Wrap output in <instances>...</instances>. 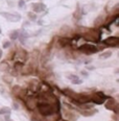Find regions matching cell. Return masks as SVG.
Instances as JSON below:
<instances>
[{
    "label": "cell",
    "mask_w": 119,
    "mask_h": 121,
    "mask_svg": "<svg viewBox=\"0 0 119 121\" xmlns=\"http://www.w3.org/2000/svg\"><path fill=\"white\" fill-rule=\"evenodd\" d=\"M78 51L83 52L86 54H92V53H96L98 51V48L95 45H91V44H84L82 46H79L77 48Z\"/></svg>",
    "instance_id": "2"
},
{
    "label": "cell",
    "mask_w": 119,
    "mask_h": 121,
    "mask_svg": "<svg viewBox=\"0 0 119 121\" xmlns=\"http://www.w3.org/2000/svg\"><path fill=\"white\" fill-rule=\"evenodd\" d=\"M2 53H3V52H2V49H0V60H1V57H2Z\"/></svg>",
    "instance_id": "25"
},
{
    "label": "cell",
    "mask_w": 119,
    "mask_h": 121,
    "mask_svg": "<svg viewBox=\"0 0 119 121\" xmlns=\"http://www.w3.org/2000/svg\"><path fill=\"white\" fill-rule=\"evenodd\" d=\"M2 17H4L7 21L11 22H18L20 19H21V16L17 14H12V13H0Z\"/></svg>",
    "instance_id": "5"
},
{
    "label": "cell",
    "mask_w": 119,
    "mask_h": 121,
    "mask_svg": "<svg viewBox=\"0 0 119 121\" xmlns=\"http://www.w3.org/2000/svg\"><path fill=\"white\" fill-rule=\"evenodd\" d=\"M26 107L27 109H28L29 111H34V109L36 108L37 105V101H36V98L35 97H27L26 99Z\"/></svg>",
    "instance_id": "8"
},
{
    "label": "cell",
    "mask_w": 119,
    "mask_h": 121,
    "mask_svg": "<svg viewBox=\"0 0 119 121\" xmlns=\"http://www.w3.org/2000/svg\"><path fill=\"white\" fill-rule=\"evenodd\" d=\"M11 45H12V43H11V41H5L3 43V48H9L11 47Z\"/></svg>",
    "instance_id": "20"
},
{
    "label": "cell",
    "mask_w": 119,
    "mask_h": 121,
    "mask_svg": "<svg viewBox=\"0 0 119 121\" xmlns=\"http://www.w3.org/2000/svg\"><path fill=\"white\" fill-rule=\"evenodd\" d=\"M68 78L70 79V82H71L73 85H80V84H83V80L80 79L77 75H75V74H69V75H68Z\"/></svg>",
    "instance_id": "10"
},
{
    "label": "cell",
    "mask_w": 119,
    "mask_h": 121,
    "mask_svg": "<svg viewBox=\"0 0 119 121\" xmlns=\"http://www.w3.org/2000/svg\"><path fill=\"white\" fill-rule=\"evenodd\" d=\"M18 38H19V40H20V41H21L22 43H24V40L28 38V34H27V32H25V31H21V32L19 31Z\"/></svg>",
    "instance_id": "14"
},
{
    "label": "cell",
    "mask_w": 119,
    "mask_h": 121,
    "mask_svg": "<svg viewBox=\"0 0 119 121\" xmlns=\"http://www.w3.org/2000/svg\"><path fill=\"white\" fill-rule=\"evenodd\" d=\"M28 16L30 17V19H31V20H36V18H37V17H36V13H34V14H32V13H29Z\"/></svg>",
    "instance_id": "22"
},
{
    "label": "cell",
    "mask_w": 119,
    "mask_h": 121,
    "mask_svg": "<svg viewBox=\"0 0 119 121\" xmlns=\"http://www.w3.org/2000/svg\"><path fill=\"white\" fill-rule=\"evenodd\" d=\"M111 55H112V52L111 51H106V52H103V53H101L99 55V57L100 59H109Z\"/></svg>",
    "instance_id": "16"
},
{
    "label": "cell",
    "mask_w": 119,
    "mask_h": 121,
    "mask_svg": "<svg viewBox=\"0 0 119 121\" xmlns=\"http://www.w3.org/2000/svg\"><path fill=\"white\" fill-rule=\"evenodd\" d=\"M96 112H97L96 110H90V111H85V112H82V114L84 116H92L93 114H95Z\"/></svg>",
    "instance_id": "17"
},
{
    "label": "cell",
    "mask_w": 119,
    "mask_h": 121,
    "mask_svg": "<svg viewBox=\"0 0 119 121\" xmlns=\"http://www.w3.org/2000/svg\"><path fill=\"white\" fill-rule=\"evenodd\" d=\"M11 112H12V110H11V108H9V107H3L0 109V114L1 115H9Z\"/></svg>",
    "instance_id": "13"
},
{
    "label": "cell",
    "mask_w": 119,
    "mask_h": 121,
    "mask_svg": "<svg viewBox=\"0 0 119 121\" xmlns=\"http://www.w3.org/2000/svg\"><path fill=\"white\" fill-rule=\"evenodd\" d=\"M74 18H75V19H80V18H82V13H80L79 6H78V9H76V12H75V14H74Z\"/></svg>",
    "instance_id": "19"
},
{
    "label": "cell",
    "mask_w": 119,
    "mask_h": 121,
    "mask_svg": "<svg viewBox=\"0 0 119 121\" xmlns=\"http://www.w3.org/2000/svg\"><path fill=\"white\" fill-rule=\"evenodd\" d=\"M17 56L19 57V60H21L22 63H24L25 60H27V57H28V54H27V52L25 51V50L19 49V50H18V53H17Z\"/></svg>",
    "instance_id": "11"
},
{
    "label": "cell",
    "mask_w": 119,
    "mask_h": 121,
    "mask_svg": "<svg viewBox=\"0 0 119 121\" xmlns=\"http://www.w3.org/2000/svg\"><path fill=\"white\" fill-rule=\"evenodd\" d=\"M37 108L39 110L40 114L43 116H50L53 114V108L51 107V104H49L48 102H39L37 103Z\"/></svg>",
    "instance_id": "1"
},
{
    "label": "cell",
    "mask_w": 119,
    "mask_h": 121,
    "mask_svg": "<svg viewBox=\"0 0 119 121\" xmlns=\"http://www.w3.org/2000/svg\"><path fill=\"white\" fill-rule=\"evenodd\" d=\"M100 31L99 30H96V29H92V30H89L87 34H85V39L89 40V41H94V42H97L100 40Z\"/></svg>",
    "instance_id": "3"
},
{
    "label": "cell",
    "mask_w": 119,
    "mask_h": 121,
    "mask_svg": "<svg viewBox=\"0 0 119 121\" xmlns=\"http://www.w3.org/2000/svg\"><path fill=\"white\" fill-rule=\"evenodd\" d=\"M5 120H6V121H13L12 119H9V115H6V116H5Z\"/></svg>",
    "instance_id": "23"
},
{
    "label": "cell",
    "mask_w": 119,
    "mask_h": 121,
    "mask_svg": "<svg viewBox=\"0 0 119 121\" xmlns=\"http://www.w3.org/2000/svg\"><path fill=\"white\" fill-rule=\"evenodd\" d=\"M24 0H19V2H18V6L20 7V9H22V7L24 6Z\"/></svg>",
    "instance_id": "21"
},
{
    "label": "cell",
    "mask_w": 119,
    "mask_h": 121,
    "mask_svg": "<svg viewBox=\"0 0 119 121\" xmlns=\"http://www.w3.org/2000/svg\"><path fill=\"white\" fill-rule=\"evenodd\" d=\"M106 108L108 110H111V111H114L115 113H118V103L116 102L115 99L113 98L109 97V101L106 103Z\"/></svg>",
    "instance_id": "6"
},
{
    "label": "cell",
    "mask_w": 119,
    "mask_h": 121,
    "mask_svg": "<svg viewBox=\"0 0 119 121\" xmlns=\"http://www.w3.org/2000/svg\"><path fill=\"white\" fill-rule=\"evenodd\" d=\"M22 67H23V63L22 62H17L16 64H15V69L20 71V70H22Z\"/></svg>",
    "instance_id": "18"
},
{
    "label": "cell",
    "mask_w": 119,
    "mask_h": 121,
    "mask_svg": "<svg viewBox=\"0 0 119 121\" xmlns=\"http://www.w3.org/2000/svg\"><path fill=\"white\" fill-rule=\"evenodd\" d=\"M82 74L84 75V76H88V73L85 72V71H82Z\"/></svg>",
    "instance_id": "24"
},
{
    "label": "cell",
    "mask_w": 119,
    "mask_h": 121,
    "mask_svg": "<svg viewBox=\"0 0 119 121\" xmlns=\"http://www.w3.org/2000/svg\"><path fill=\"white\" fill-rule=\"evenodd\" d=\"M0 32H1V29H0Z\"/></svg>",
    "instance_id": "27"
},
{
    "label": "cell",
    "mask_w": 119,
    "mask_h": 121,
    "mask_svg": "<svg viewBox=\"0 0 119 121\" xmlns=\"http://www.w3.org/2000/svg\"><path fill=\"white\" fill-rule=\"evenodd\" d=\"M108 96L107 95H105L102 92H96L95 93V95H94V97L93 98H91V101L92 102H94L96 103V104H102L103 102H105V100L106 99H108Z\"/></svg>",
    "instance_id": "4"
},
{
    "label": "cell",
    "mask_w": 119,
    "mask_h": 121,
    "mask_svg": "<svg viewBox=\"0 0 119 121\" xmlns=\"http://www.w3.org/2000/svg\"><path fill=\"white\" fill-rule=\"evenodd\" d=\"M57 121H68V120H66V119H59Z\"/></svg>",
    "instance_id": "26"
},
{
    "label": "cell",
    "mask_w": 119,
    "mask_h": 121,
    "mask_svg": "<svg viewBox=\"0 0 119 121\" xmlns=\"http://www.w3.org/2000/svg\"><path fill=\"white\" fill-rule=\"evenodd\" d=\"M69 43H70V39L67 37H62L59 39V45L61 47L67 46V45H69Z\"/></svg>",
    "instance_id": "12"
},
{
    "label": "cell",
    "mask_w": 119,
    "mask_h": 121,
    "mask_svg": "<svg viewBox=\"0 0 119 121\" xmlns=\"http://www.w3.org/2000/svg\"><path fill=\"white\" fill-rule=\"evenodd\" d=\"M119 43V38L118 37H109L103 41V44L106 46H111V47H116Z\"/></svg>",
    "instance_id": "7"
},
{
    "label": "cell",
    "mask_w": 119,
    "mask_h": 121,
    "mask_svg": "<svg viewBox=\"0 0 119 121\" xmlns=\"http://www.w3.org/2000/svg\"><path fill=\"white\" fill-rule=\"evenodd\" d=\"M18 36H19V30H13V31L9 32V38L12 40L18 39Z\"/></svg>",
    "instance_id": "15"
},
{
    "label": "cell",
    "mask_w": 119,
    "mask_h": 121,
    "mask_svg": "<svg viewBox=\"0 0 119 121\" xmlns=\"http://www.w3.org/2000/svg\"><path fill=\"white\" fill-rule=\"evenodd\" d=\"M45 9H46L45 4L41 3V2H38V3H34V4H32V12H34V13H42Z\"/></svg>",
    "instance_id": "9"
}]
</instances>
